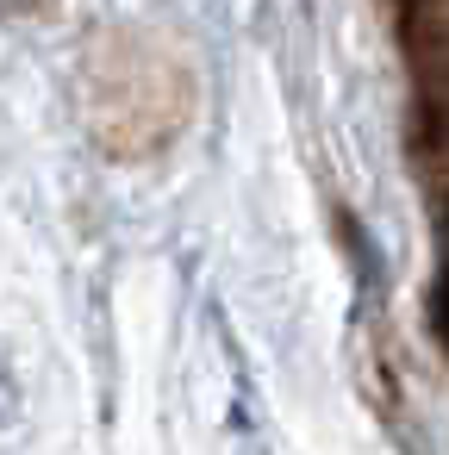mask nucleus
Returning <instances> with one entry per match:
<instances>
[{"label": "nucleus", "instance_id": "nucleus-2", "mask_svg": "<svg viewBox=\"0 0 449 455\" xmlns=\"http://www.w3.org/2000/svg\"><path fill=\"white\" fill-rule=\"evenodd\" d=\"M430 324H437V337H443V349H449V268H443V281H437V299H430Z\"/></svg>", "mask_w": 449, "mask_h": 455}, {"label": "nucleus", "instance_id": "nucleus-1", "mask_svg": "<svg viewBox=\"0 0 449 455\" xmlns=\"http://www.w3.org/2000/svg\"><path fill=\"white\" fill-rule=\"evenodd\" d=\"M405 38H412V76H418L424 119L449 144V0H424Z\"/></svg>", "mask_w": 449, "mask_h": 455}]
</instances>
